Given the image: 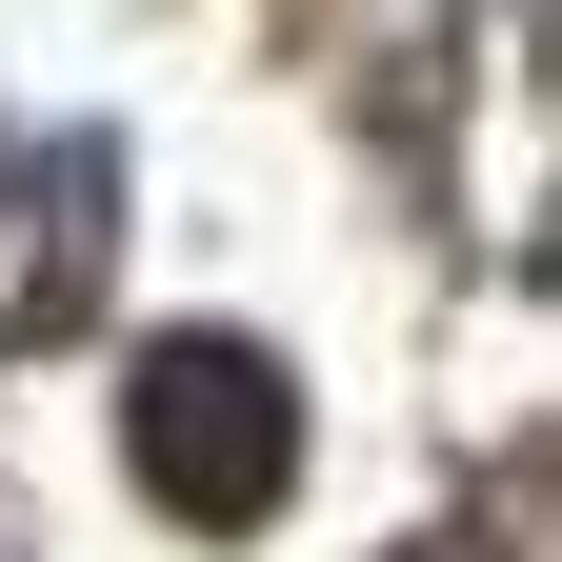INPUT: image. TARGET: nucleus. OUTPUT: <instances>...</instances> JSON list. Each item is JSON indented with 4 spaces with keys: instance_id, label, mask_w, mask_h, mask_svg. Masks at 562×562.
Listing matches in <instances>:
<instances>
[{
    "instance_id": "obj_1",
    "label": "nucleus",
    "mask_w": 562,
    "mask_h": 562,
    "mask_svg": "<svg viewBox=\"0 0 562 562\" xmlns=\"http://www.w3.org/2000/svg\"><path fill=\"white\" fill-rule=\"evenodd\" d=\"M121 462H140V503L201 522V542L281 522V482H302V382H281V341L161 322V341L121 362Z\"/></svg>"
}]
</instances>
